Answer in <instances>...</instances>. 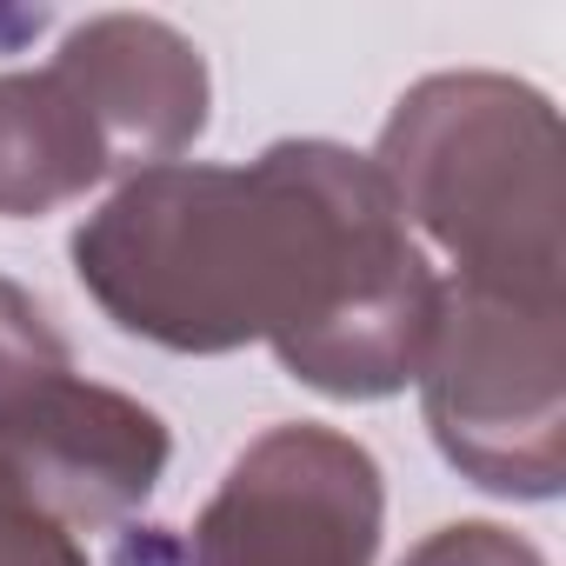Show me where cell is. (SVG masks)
Masks as SVG:
<instances>
[{"label":"cell","instance_id":"cell-1","mask_svg":"<svg viewBox=\"0 0 566 566\" xmlns=\"http://www.w3.org/2000/svg\"><path fill=\"white\" fill-rule=\"evenodd\" d=\"M87 301L167 354L273 347L327 400L420 380L440 273L380 167L340 140H273L247 167L127 174L67 240Z\"/></svg>","mask_w":566,"mask_h":566},{"label":"cell","instance_id":"cell-2","mask_svg":"<svg viewBox=\"0 0 566 566\" xmlns=\"http://www.w3.org/2000/svg\"><path fill=\"white\" fill-rule=\"evenodd\" d=\"M453 280L526 301H566V160L559 114L513 74H427L367 154Z\"/></svg>","mask_w":566,"mask_h":566},{"label":"cell","instance_id":"cell-3","mask_svg":"<svg viewBox=\"0 0 566 566\" xmlns=\"http://www.w3.org/2000/svg\"><path fill=\"white\" fill-rule=\"evenodd\" d=\"M420 413L460 480L500 500L566 486V301L440 280Z\"/></svg>","mask_w":566,"mask_h":566},{"label":"cell","instance_id":"cell-4","mask_svg":"<svg viewBox=\"0 0 566 566\" xmlns=\"http://www.w3.org/2000/svg\"><path fill=\"white\" fill-rule=\"evenodd\" d=\"M387 520L380 460L321 427H266L193 520L187 566H374Z\"/></svg>","mask_w":566,"mask_h":566},{"label":"cell","instance_id":"cell-5","mask_svg":"<svg viewBox=\"0 0 566 566\" xmlns=\"http://www.w3.org/2000/svg\"><path fill=\"white\" fill-rule=\"evenodd\" d=\"M167 460V420L134 394H114L81 374H54L21 407L0 413V467L74 533L134 520L154 500Z\"/></svg>","mask_w":566,"mask_h":566},{"label":"cell","instance_id":"cell-6","mask_svg":"<svg viewBox=\"0 0 566 566\" xmlns=\"http://www.w3.org/2000/svg\"><path fill=\"white\" fill-rule=\"evenodd\" d=\"M94 114L114 174L167 167L207 134L213 81L200 48L154 14H94L48 61Z\"/></svg>","mask_w":566,"mask_h":566},{"label":"cell","instance_id":"cell-7","mask_svg":"<svg viewBox=\"0 0 566 566\" xmlns=\"http://www.w3.org/2000/svg\"><path fill=\"white\" fill-rule=\"evenodd\" d=\"M114 180V154L54 67L0 74V220H41Z\"/></svg>","mask_w":566,"mask_h":566},{"label":"cell","instance_id":"cell-8","mask_svg":"<svg viewBox=\"0 0 566 566\" xmlns=\"http://www.w3.org/2000/svg\"><path fill=\"white\" fill-rule=\"evenodd\" d=\"M54 374H74V354H67L61 327L48 321V307L21 287V280L0 273V413L21 407Z\"/></svg>","mask_w":566,"mask_h":566},{"label":"cell","instance_id":"cell-9","mask_svg":"<svg viewBox=\"0 0 566 566\" xmlns=\"http://www.w3.org/2000/svg\"><path fill=\"white\" fill-rule=\"evenodd\" d=\"M0 566H94L81 533L0 467Z\"/></svg>","mask_w":566,"mask_h":566},{"label":"cell","instance_id":"cell-10","mask_svg":"<svg viewBox=\"0 0 566 566\" xmlns=\"http://www.w3.org/2000/svg\"><path fill=\"white\" fill-rule=\"evenodd\" d=\"M400 566H546V553H539L533 539H520L513 526L453 520V526H433Z\"/></svg>","mask_w":566,"mask_h":566}]
</instances>
